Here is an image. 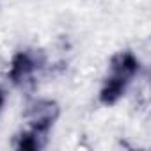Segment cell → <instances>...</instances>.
<instances>
[{
	"mask_svg": "<svg viewBox=\"0 0 151 151\" xmlns=\"http://www.w3.org/2000/svg\"><path fill=\"white\" fill-rule=\"evenodd\" d=\"M57 116H59V107L53 101H48V100L36 101L32 107H29V110L25 114V119L29 124L27 133H30V135H34L45 142L46 133L50 132Z\"/></svg>",
	"mask_w": 151,
	"mask_h": 151,
	"instance_id": "cell-2",
	"label": "cell"
},
{
	"mask_svg": "<svg viewBox=\"0 0 151 151\" xmlns=\"http://www.w3.org/2000/svg\"><path fill=\"white\" fill-rule=\"evenodd\" d=\"M139 71V60L132 52H119L110 60V71L100 93L103 105H114L126 91L128 84Z\"/></svg>",
	"mask_w": 151,
	"mask_h": 151,
	"instance_id": "cell-1",
	"label": "cell"
},
{
	"mask_svg": "<svg viewBox=\"0 0 151 151\" xmlns=\"http://www.w3.org/2000/svg\"><path fill=\"white\" fill-rule=\"evenodd\" d=\"M4 100H6V96H4V91L0 89V109H2V105H4Z\"/></svg>",
	"mask_w": 151,
	"mask_h": 151,
	"instance_id": "cell-4",
	"label": "cell"
},
{
	"mask_svg": "<svg viewBox=\"0 0 151 151\" xmlns=\"http://www.w3.org/2000/svg\"><path fill=\"white\" fill-rule=\"evenodd\" d=\"M39 68V60L36 59L34 53L30 52H20L14 55L13 62H11V69H9V78L14 84H22L27 78H30L34 71Z\"/></svg>",
	"mask_w": 151,
	"mask_h": 151,
	"instance_id": "cell-3",
	"label": "cell"
}]
</instances>
